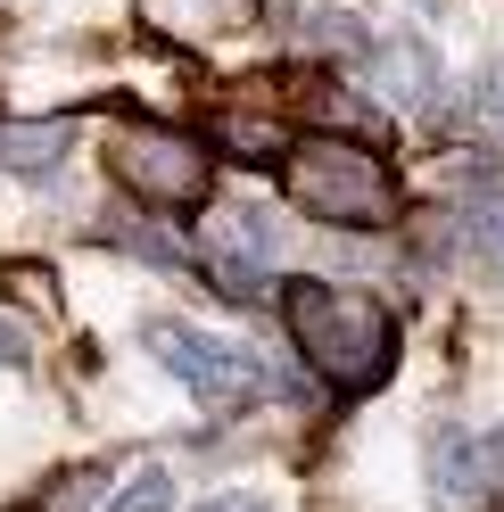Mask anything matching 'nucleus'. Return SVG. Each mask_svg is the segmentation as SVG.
I'll use <instances>...</instances> for the list:
<instances>
[{"label":"nucleus","instance_id":"f257e3e1","mask_svg":"<svg viewBox=\"0 0 504 512\" xmlns=\"http://www.w3.org/2000/svg\"><path fill=\"white\" fill-rule=\"evenodd\" d=\"M281 323H290L298 356L331 380L339 397H372L397 372V323L372 290H339V281H281Z\"/></svg>","mask_w":504,"mask_h":512},{"label":"nucleus","instance_id":"f03ea898","mask_svg":"<svg viewBox=\"0 0 504 512\" xmlns=\"http://www.w3.org/2000/svg\"><path fill=\"white\" fill-rule=\"evenodd\" d=\"M281 174H290V199H298L314 223H339V232H381V223L397 215V174H389L364 141L306 133V141H290Z\"/></svg>","mask_w":504,"mask_h":512},{"label":"nucleus","instance_id":"7ed1b4c3","mask_svg":"<svg viewBox=\"0 0 504 512\" xmlns=\"http://www.w3.org/2000/svg\"><path fill=\"white\" fill-rule=\"evenodd\" d=\"M108 174L133 190V199H149V207H166V215H191V207H207V182H215V166H207V149L191 141V133H174V124H116L108 133Z\"/></svg>","mask_w":504,"mask_h":512},{"label":"nucleus","instance_id":"20e7f679","mask_svg":"<svg viewBox=\"0 0 504 512\" xmlns=\"http://www.w3.org/2000/svg\"><path fill=\"white\" fill-rule=\"evenodd\" d=\"M141 339H149V356L166 364V372H174L207 413H240V405H257V397H265V364L248 356V347L199 331V323H174V314H157Z\"/></svg>","mask_w":504,"mask_h":512},{"label":"nucleus","instance_id":"39448f33","mask_svg":"<svg viewBox=\"0 0 504 512\" xmlns=\"http://www.w3.org/2000/svg\"><path fill=\"white\" fill-rule=\"evenodd\" d=\"M75 149V124L67 116H42V124H0V174H58Z\"/></svg>","mask_w":504,"mask_h":512},{"label":"nucleus","instance_id":"423d86ee","mask_svg":"<svg viewBox=\"0 0 504 512\" xmlns=\"http://www.w3.org/2000/svg\"><path fill=\"white\" fill-rule=\"evenodd\" d=\"M108 512H174V471H157V463H141L124 488L108 496Z\"/></svg>","mask_w":504,"mask_h":512},{"label":"nucleus","instance_id":"0eeeda50","mask_svg":"<svg viewBox=\"0 0 504 512\" xmlns=\"http://www.w3.org/2000/svg\"><path fill=\"white\" fill-rule=\"evenodd\" d=\"M471 240H480L488 265H504V199H488L480 215H471Z\"/></svg>","mask_w":504,"mask_h":512},{"label":"nucleus","instance_id":"6e6552de","mask_svg":"<svg viewBox=\"0 0 504 512\" xmlns=\"http://www.w3.org/2000/svg\"><path fill=\"white\" fill-rule=\"evenodd\" d=\"M0 364H9V372L34 364V339H25V323H9V314H0Z\"/></svg>","mask_w":504,"mask_h":512},{"label":"nucleus","instance_id":"1a4fd4ad","mask_svg":"<svg viewBox=\"0 0 504 512\" xmlns=\"http://www.w3.org/2000/svg\"><path fill=\"white\" fill-rule=\"evenodd\" d=\"M199 512H273L265 496H215V504H199Z\"/></svg>","mask_w":504,"mask_h":512},{"label":"nucleus","instance_id":"9d476101","mask_svg":"<svg viewBox=\"0 0 504 512\" xmlns=\"http://www.w3.org/2000/svg\"><path fill=\"white\" fill-rule=\"evenodd\" d=\"M480 116H488V124H504V83H488V91H480Z\"/></svg>","mask_w":504,"mask_h":512}]
</instances>
